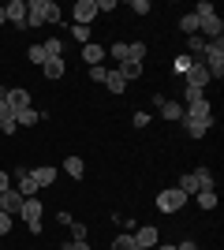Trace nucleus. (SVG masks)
<instances>
[{"label":"nucleus","instance_id":"nucleus-1","mask_svg":"<svg viewBox=\"0 0 224 250\" xmlns=\"http://www.w3.org/2000/svg\"><path fill=\"white\" fill-rule=\"evenodd\" d=\"M45 22H64V11L53 0H26V30L45 26Z\"/></svg>","mask_w":224,"mask_h":250},{"label":"nucleus","instance_id":"nucleus-2","mask_svg":"<svg viewBox=\"0 0 224 250\" xmlns=\"http://www.w3.org/2000/svg\"><path fill=\"white\" fill-rule=\"evenodd\" d=\"M202 63H205V71L213 75V79H221V75H224V42H221V38H217V42H205Z\"/></svg>","mask_w":224,"mask_h":250},{"label":"nucleus","instance_id":"nucleus-3","mask_svg":"<svg viewBox=\"0 0 224 250\" xmlns=\"http://www.w3.org/2000/svg\"><path fill=\"white\" fill-rule=\"evenodd\" d=\"M19 217L26 220V228H30V235H41V217H45V209L38 198H22V209H19Z\"/></svg>","mask_w":224,"mask_h":250},{"label":"nucleus","instance_id":"nucleus-4","mask_svg":"<svg viewBox=\"0 0 224 250\" xmlns=\"http://www.w3.org/2000/svg\"><path fill=\"white\" fill-rule=\"evenodd\" d=\"M187 206V194L180 187H168V190H157V209L161 213H180Z\"/></svg>","mask_w":224,"mask_h":250},{"label":"nucleus","instance_id":"nucleus-5","mask_svg":"<svg viewBox=\"0 0 224 250\" xmlns=\"http://www.w3.org/2000/svg\"><path fill=\"white\" fill-rule=\"evenodd\" d=\"M11 176H15V190H19L22 198H38V183H34V176H30V168H26V165H19Z\"/></svg>","mask_w":224,"mask_h":250},{"label":"nucleus","instance_id":"nucleus-6","mask_svg":"<svg viewBox=\"0 0 224 250\" xmlns=\"http://www.w3.org/2000/svg\"><path fill=\"white\" fill-rule=\"evenodd\" d=\"M97 19V4L94 0H79L71 8V26H90V22Z\"/></svg>","mask_w":224,"mask_h":250},{"label":"nucleus","instance_id":"nucleus-7","mask_svg":"<svg viewBox=\"0 0 224 250\" xmlns=\"http://www.w3.org/2000/svg\"><path fill=\"white\" fill-rule=\"evenodd\" d=\"M183 79H187V86H194V90H205V86L213 83V75L205 71L202 60H191V67H187V75H183Z\"/></svg>","mask_w":224,"mask_h":250},{"label":"nucleus","instance_id":"nucleus-8","mask_svg":"<svg viewBox=\"0 0 224 250\" xmlns=\"http://www.w3.org/2000/svg\"><path fill=\"white\" fill-rule=\"evenodd\" d=\"M4 11L15 30H26V0H11V4H4Z\"/></svg>","mask_w":224,"mask_h":250},{"label":"nucleus","instance_id":"nucleus-9","mask_svg":"<svg viewBox=\"0 0 224 250\" xmlns=\"http://www.w3.org/2000/svg\"><path fill=\"white\" fill-rule=\"evenodd\" d=\"M131 235H135V243H139V247H146V250H153L157 247V228H153V224H139V228L131 231Z\"/></svg>","mask_w":224,"mask_h":250},{"label":"nucleus","instance_id":"nucleus-10","mask_svg":"<svg viewBox=\"0 0 224 250\" xmlns=\"http://www.w3.org/2000/svg\"><path fill=\"white\" fill-rule=\"evenodd\" d=\"M183 120H217V116H213V104L209 101H194L183 108Z\"/></svg>","mask_w":224,"mask_h":250},{"label":"nucleus","instance_id":"nucleus-11","mask_svg":"<svg viewBox=\"0 0 224 250\" xmlns=\"http://www.w3.org/2000/svg\"><path fill=\"white\" fill-rule=\"evenodd\" d=\"M82 60L86 67H105V45H97V42L82 45Z\"/></svg>","mask_w":224,"mask_h":250},{"label":"nucleus","instance_id":"nucleus-12","mask_svg":"<svg viewBox=\"0 0 224 250\" xmlns=\"http://www.w3.org/2000/svg\"><path fill=\"white\" fill-rule=\"evenodd\" d=\"M0 209H4L8 217H19V209H22V194H19L15 187L4 190V194H0Z\"/></svg>","mask_w":224,"mask_h":250},{"label":"nucleus","instance_id":"nucleus-13","mask_svg":"<svg viewBox=\"0 0 224 250\" xmlns=\"http://www.w3.org/2000/svg\"><path fill=\"white\" fill-rule=\"evenodd\" d=\"M4 101H8V108H11V112H22V108H30V94H26L22 86L8 90V94H4Z\"/></svg>","mask_w":224,"mask_h":250},{"label":"nucleus","instance_id":"nucleus-14","mask_svg":"<svg viewBox=\"0 0 224 250\" xmlns=\"http://www.w3.org/2000/svg\"><path fill=\"white\" fill-rule=\"evenodd\" d=\"M30 176H34L38 187H53L56 183V168L53 165H38V168H30Z\"/></svg>","mask_w":224,"mask_h":250},{"label":"nucleus","instance_id":"nucleus-15","mask_svg":"<svg viewBox=\"0 0 224 250\" xmlns=\"http://www.w3.org/2000/svg\"><path fill=\"white\" fill-rule=\"evenodd\" d=\"M161 120H168V124H183V104L180 101H161Z\"/></svg>","mask_w":224,"mask_h":250},{"label":"nucleus","instance_id":"nucleus-16","mask_svg":"<svg viewBox=\"0 0 224 250\" xmlns=\"http://www.w3.org/2000/svg\"><path fill=\"white\" fill-rule=\"evenodd\" d=\"M209 127H213V120H183V131H187L191 138H202Z\"/></svg>","mask_w":224,"mask_h":250},{"label":"nucleus","instance_id":"nucleus-17","mask_svg":"<svg viewBox=\"0 0 224 250\" xmlns=\"http://www.w3.org/2000/svg\"><path fill=\"white\" fill-rule=\"evenodd\" d=\"M101 86H105V90H108V94H123V90H127V83H123V75H120V71H108L105 75V83H101Z\"/></svg>","mask_w":224,"mask_h":250},{"label":"nucleus","instance_id":"nucleus-18","mask_svg":"<svg viewBox=\"0 0 224 250\" xmlns=\"http://www.w3.org/2000/svg\"><path fill=\"white\" fill-rule=\"evenodd\" d=\"M146 52H149L146 42H127V56H123V63H127V60L131 63H142V60H146Z\"/></svg>","mask_w":224,"mask_h":250},{"label":"nucleus","instance_id":"nucleus-19","mask_svg":"<svg viewBox=\"0 0 224 250\" xmlns=\"http://www.w3.org/2000/svg\"><path fill=\"white\" fill-rule=\"evenodd\" d=\"M41 49H45V56H49V60H60V56H64V38H45Z\"/></svg>","mask_w":224,"mask_h":250},{"label":"nucleus","instance_id":"nucleus-20","mask_svg":"<svg viewBox=\"0 0 224 250\" xmlns=\"http://www.w3.org/2000/svg\"><path fill=\"white\" fill-rule=\"evenodd\" d=\"M202 52H205V38L202 34H191V38H187V56H191V60H202Z\"/></svg>","mask_w":224,"mask_h":250},{"label":"nucleus","instance_id":"nucleus-21","mask_svg":"<svg viewBox=\"0 0 224 250\" xmlns=\"http://www.w3.org/2000/svg\"><path fill=\"white\" fill-rule=\"evenodd\" d=\"M194 179H198V190H217V179H213V172L209 168H194Z\"/></svg>","mask_w":224,"mask_h":250},{"label":"nucleus","instance_id":"nucleus-22","mask_svg":"<svg viewBox=\"0 0 224 250\" xmlns=\"http://www.w3.org/2000/svg\"><path fill=\"white\" fill-rule=\"evenodd\" d=\"M41 71H45V79H60V75L67 71L64 56H60V60H45V63H41Z\"/></svg>","mask_w":224,"mask_h":250},{"label":"nucleus","instance_id":"nucleus-23","mask_svg":"<svg viewBox=\"0 0 224 250\" xmlns=\"http://www.w3.org/2000/svg\"><path fill=\"white\" fill-rule=\"evenodd\" d=\"M38 120H41V112H38L34 104H30V108H22V112H15V124H19V127H34Z\"/></svg>","mask_w":224,"mask_h":250},{"label":"nucleus","instance_id":"nucleus-24","mask_svg":"<svg viewBox=\"0 0 224 250\" xmlns=\"http://www.w3.org/2000/svg\"><path fill=\"white\" fill-rule=\"evenodd\" d=\"M64 172H67L71 179H82V176H86V165H82V157H67V161H64Z\"/></svg>","mask_w":224,"mask_h":250},{"label":"nucleus","instance_id":"nucleus-25","mask_svg":"<svg viewBox=\"0 0 224 250\" xmlns=\"http://www.w3.org/2000/svg\"><path fill=\"white\" fill-rule=\"evenodd\" d=\"M116 71L120 75H123V83H135V79H142V63H120V67H116Z\"/></svg>","mask_w":224,"mask_h":250},{"label":"nucleus","instance_id":"nucleus-26","mask_svg":"<svg viewBox=\"0 0 224 250\" xmlns=\"http://www.w3.org/2000/svg\"><path fill=\"white\" fill-rule=\"evenodd\" d=\"M176 187H180L183 194H187V198H191V194H198V179H194V172H183V176H180V183H176Z\"/></svg>","mask_w":224,"mask_h":250},{"label":"nucleus","instance_id":"nucleus-27","mask_svg":"<svg viewBox=\"0 0 224 250\" xmlns=\"http://www.w3.org/2000/svg\"><path fill=\"white\" fill-rule=\"evenodd\" d=\"M139 247V243H135V235H131V231H123V235H116V239H112V247L108 250H135Z\"/></svg>","mask_w":224,"mask_h":250},{"label":"nucleus","instance_id":"nucleus-28","mask_svg":"<svg viewBox=\"0 0 224 250\" xmlns=\"http://www.w3.org/2000/svg\"><path fill=\"white\" fill-rule=\"evenodd\" d=\"M180 30L187 34V38H191V34H198V15H194V11H187V15L180 19Z\"/></svg>","mask_w":224,"mask_h":250},{"label":"nucleus","instance_id":"nucleus-29","mask_svg":"<svg viewBox=\"0 0 224 250\" xmlns=\"http://www.w3.org/2000/svg\"><path fill=\"white\" fill-rule=\"evenodd\" d=\"M26 56H30V63H34V67H41V63L49 60V56H45V49H41V42H38V45H30V49H26Z\"/></svg>","mask_w":224,"mask_h":250},{"label":"nucleus","instance_id":"nucleus-30","mask_svg":"<svg viewBox=\"0 0 224 250\" xmlns=\"http://www.w3.org/2000/svg\"><path fill=\"white\" fill-rule=\"evenodd\" d=\"M198 206L202 209H217V190H198Z\"/></svg>","mask_w":224,"mask_h":250},{"label":"nucleus","instance_id":"nucleus-31","mask_svg":"<svg viewBox=\"0 0 224 250\" xmlns=\"http://www.w3.org/2000/svg\"><path fill=\"white\" fill-rule=\"evenodd\" d=\"M183 101L194 104V101H205V90H194V86H183Z\"/></svg>","mask_w":224,"mask_h":250},{"label":"nucleus","instance_id":"nucleus-32","mask_svg":"<svg viewBox=\"0 0 224 250\" xmlns=\"http://www.w3.org/2000/svg\"><path fill=\"white\" fill-rule=\"evenodd\" d=\"M67 228H71V235H75V239H86V235H90V228H86L82 220H71Z\"/></svg>","mask_w":224,"mask_h":250},{"label":"nucleus","instance_id":"nucleus-33","mask_svg":"<svg viewBox=\"0 0 224 250\" xmlns=\"http://www.w3.org/2000/svg\"><path fill=\"white\" fill-rule=\"evenodd\" d=\"M105 52H112V56H116V60L123 63V56H127V42H116V45H108Z\"/></svg>","mask_w":224,"mask_h":250},{"label":"nucleus","instance_id":"nucleus-34","mask_svg":"<svg viewBox=\"0 0 224 250\" xmlns=\"http://www.w3.org/2000/svg\"><path fill=\"white\" fill-rule=\"evenodd\" d=\"M71 34H75V42L90 45V26H71Z\"/></svg>","mask_w":224,"mask_h":250},{"label":"nucleus","instance_id":"nucleus-35","mask_svg":"<svg viewBox=\"0 0 224 250\" xmlns=\"http://www.w3.org/2000/svg\"><path fill=\"white\" fill-rule=\"evenodd\" d=\"M194 15H198V19H202V15H213V4H209V0H198V4H194Z\"/></svg>","mask_w":224,"mask_h":250},{"label":"nucleus","instance_id":"nucleus-36","mask_svg":"<svg viewBox=\"0 0 224 250\" xmlns=\"http://www.w3.org/2000/svg\"><path fill=\"white\" fill-rule=\"evenodd\" d=\"M131 11L135 15H149V0H131Z\"/></svg>","mask_w":224,"mask_h":250},{"label":"nucleus","instance_id":"nucleus-37","mask_svg":"<svg viewBox=\"0 0 224 250\" xmlns=\"http://www.w3.org/2000/svg\"><path fill=\"white\" fill-rule=\"evenodd\" d=\"M187 67H191V56H176V75H187Z\"/></svg>","mask_w":224,"mask_h":250},{"label":"nucleus","instance_id":"nucleus-38","mask_svg":"<svg viewBox=\"0 0 224 250\" xmlns=\"http://www.w3.org/2000/svg\"><path fill=\"white\" fill-rule=\"evenodd\" d=\"M4 120H15V112H11V108H8V101L0 97V124H4Z\"/></svg>","mask_w":224,"mask_h":250},{"label":"nucleus","instance_id":"nucleus-39","mask_svg":"<svg viewBox=\"0 0 224 250\" xmlns=\"http://www.w3.org/2000/svg\"><path fill=\"white\" fill-rule=\"evenodd\" d=\"M8 231H11V217L0 209V235H8Z\"/></svg>","mask_w":224,"mask_h":250},{"label":"nucleus","instance_id":"nucleus-40","mask_svg":"<svg viewBox=\"0 0 224 250\" xmlns=\"http://www.w3.org/2000/svg\"><path fill=\"white\" fill-rule=\"evenodd\" d=\"M105 75H108V67H90V79H94V83H105Z\"/></svg>","mask_w":224,"mask_h":250},{"label":"nucleus","instance_id":"nucleus-41","mask_svg":"<svg viewBox=\"0 0 224 250\" xmlns=\"http://www.w3.org/2000/svg\"><path fill=\"white\" fill-rule=\"evenodd\" d=\"M97 11H116V0H94Z\"/></svg>","mask_w":224,"mask_h":250},{"label":"nucleus","instance_id":"nucleus-42","mask_svg":"<svg viewBox=\"0 0 224 250\" xmlns=\"http://www.w3.org/2000/svg\"><path fill=\"white\" fill-rule=\"evenodd\" d=\"M0 131H4V135H15V131H19V124H15V120H4V124H0Z\"/></svg>","mask_w":224,"mask_h":250},{"label":"nucleus","instance_id":"nucleus-43","mask_svg":"<svg viewBox=\"0 0 224 250\" xmlns=\"http://www.w3.org/2000/svg\"><path fill=\"white\" fill-rule=\"evenodd\" d=\"M64 250H90V243H86V239H71Z\"/></svg>","mask_w":224,"mask_h":250},{"label":"nucleus","instance_id":"nucleus-44","mask_svg":"<svg viewBox=\"0 0 224 250\" xmlns=\"http://www.w3.org/2000/svg\"><path fill=\"white\" fill-rule=\"evenodd\" d=\"M135 127H149V112H135Z\"/></svg>","mask_w":224,"mask_h":250},{"label":"nucleus","instance_id":"nucleus-45","mask_svg":"<svg viewBox=\"0 0 224 250\" xmlns=\"http://www.w3.org/2000/svg\"><path fill=\"white\" fill-rule=\"evenodd\" d=\"M4 190H11V179H8V172H0V194Z\"/></svg>","mask_w":224,"mask_h":250},{"label":"nucleus","instance_id":"nucleus-46","mask_svg":"<svg viewBox=\"0 0 224 250\" xmlns=\"http://www.w3.org/2000/svg\"><path fill=\"white\" fill-rule=\"evenodd\" d=\"M176 250H198V243H194V239H187V243H176Z\"/></svg>","mask_w":224,"mask_h":250},{"label":"nucleus","instance_id":"nucleus-47","mask_svg":"<svg viewBox=\"0 0 224 250\" xmlns=\"http://www.w3.org/2000/svg\"><path fill=\"white\" fill-rule=\"evenodd\" d=\"M153 250H176V243H157Z\"/></svg>","mask_w":224,"mask_h":250},{"label":"nucleus","instance_id":"nucleus-48","mask_svg":"<svg viewBox=\"0 0 224 250\" xmlns=\"http://www.w3.org/2000/svg\"><path fill=\"white\" fill-rule=\"evenodd\" d=\"M4 22H8V11H4V4H0V26H4Z\"/></svg>","mask_w":224,"mask_h":250},{"label":"nucleus","instance_id":"nucleus-49","mask_svg":"<svg viewBox=\"0 0 224 250\" xmlns=\"http://www.w3.org/2000/svg\"><path fill=\"white\" fill-rule=\"evenodd\" d=\"M4 94H8V90H4V83H0V97H4Z\"/></svg>","mask_w":224,"mask_h":250},{"label":"nucleus","instance_id":"nucleus-50","mask_svg":"<svg viewBox=\"0 0 224 250\" xmlns=\"http://www.w3.org/2000/svg\"><path fill=\"white\" fill-rule=\"evenodd\" d=\"M135 250H146V247H135Z\"/></svg>","mask_w":224,"mask_h":250}]
</instances>
